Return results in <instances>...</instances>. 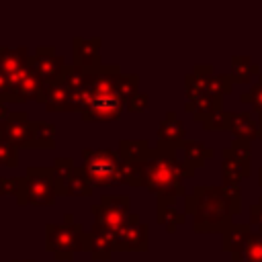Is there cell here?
<instances>
[{
  "label": "cell",
  "mask_w": 262,
  "mask_h": 262,
  "mask_svg": "<svg viewBox=\"0 0 262 262\" xmlns=\"http://www.w3.org/2000/svg\"><path fill=\"white\" fill-rule=\"evenodd\" d=\"M29 66L33 70V74L45 84H57L63 82L66 78V59L61 55L55 53L53 45H39L35 49V53L29 57Z\"/></svg>",
  "instance_id": "ba28073f"
},
{
  "label": "cell",
  "mask_w": 262,
  "mask_h": 262,
  "mask_svg": "<svg viewBox=\"0 0 262 262\" xmlns=\"http://www.w3.org/2000/svg\"><path fill=\"white\" fill-rule=\"evenodd\" d=\"M250 221L260 229V233H262V205L260 203H256V205H252L250 207Z\"/></svg>",
  "instance_id": "d590c367"
},
{
  "label": "cell",
  "mask_w": 262,
  "mask_h": 262,
  "mask_svg": "<svg viewBox=\"0 0 262 262\" xmlns=\"http://www.w3.org/2000/svg\"><path fill=\"white\" fill-rule=\"evenodd\" d=\"M252 225L250 223H231L221 235H223V250L229 254H237L244 250L248 237L252 235Z\"/></svg>",
  "instance_id": "ffe728a7"
},
{
  "label": "cell",
  "mask_w": 262,
  "mask_h": 262,
  "mask_svg": "<svg viewBox=\"0 0 262 262\" xmlns=\"http://www.w3.org/2000/svg\"><path fill=\"white\" fill-rule=\"evenodd\" d=\"M184 209L192 215V227L196 233H223L231 225V217L242 209L239 184H199L190 194H186Z\"/></svg>",
  "instance_id": "6da1fadb"
},
{
  "label": "cell",
  "mask_w": 262,
  "mask_h": 262,
  "mask_svg": "<svg viewBox=\"0 0 262 262\" xmlns=\"http://www.w3.org/2000/svg\"><path fill=\"white\" fill-rule=\"evenodd\" d=\"M250 96H252V106L258 115H262V74L258 76V82L252 86L250 90Z\"/></svg>",
  "instance_id": "e575fe53"
},
{
  "label": "cell",
  "mask_w": 262,
  "mask_h": 262,
  "mask_svg": "<svg viewBox=\"0 0 262 262\" xmlns=\"http://www.w3.org/2000/svg\"><path fill=\"white\" fill-rule=\"evenodd\" d=\"M231 78L237 84H248L254 74H260V68L256 61H252L250 55H233L231 57Z\"/></svg>",
  "instance_id": "7402d4cb"
},
{
  "label": "cell",
  "mask_w": 262,
  "mask_h": 262,
  "mask_svg": "<svg viewBox=\"0 0 262 262\" xmlns=\"http://www.w3.org/2000/svg\"><path fill=\"white\" fill-rule=\"evenodd\" d=\"M239 100H242L244 104H252V96H250V90H248V92H244V94L239 96Z\"/></svg>",
  "instance_id": "f35d334b"
},
{
  "label": "cell",
  "mask_w": 262,
  "mask_h": 262,
  "mask_svg": "<svg viewBox=\"0 0 262 262\" xmlns=\"http://www.w3.org/2000/svg\"><path fill=\"white\" fill-rule=\"evenodd\" d=\"M123 184L143 186V162H123Z\"/></svg>",
  "instance_id": "4dcf8cb0"
},
{
  "label": "cell",
  "mask_w": 262,
  "mask_h": 262,
  "mask_svg": "<svg viewBox=\"0 0 262 262\" xmlns=\"http://www.w3.org/2000/svg\"><path fill=\"white\" fill-rule=\"evenodd\" d=\"M258 203H260V205H262V194H260V199H258Z\"/></svg>",
  "instance_id": "b9f144b4"
},
{
  "label": "cell",
  "mask_w": 262,
  "mask_h": 262,
  "mask_svg": "<svg viewBox=\"0 0 262 262\" xmlns=\"http://www.w3.org/2000/svg\"><path fill=\"white\" fill-rule=\"evenodd\" d=\"M12 262H35V260H12Z\"/></svg>",
  "instance_id": "60d3db41"
},
{
  "label": "cell",
  "mask_w": 262,
  "mask_h": 262,
  "mask_svg": "<svg viewBox=\"0 0 262 262\" xmlns=\"http://www.w3.org/2000/svg\"><path fill=\"white\" fill-rule=\"evenodd\" d=\"M227 131L233 133V139H242V141H248V143H252V141L258 139V135H260L258 123L252 119V115H250L248 111L229 113Z\"/></svg>",
  "instance_id": "e0dca14e"
},
{
  "label": "cell",
  "mask_w": 262,
  "mask_h": 262,
  "mask_svg": "<svg viewBox=\"0 0 262 262\" xmlns=\"http://www.w3.org/2000/svg\"><path fill=\"white\" fill-rule=\"evenodd\" d=\"M45 248L61 262H72L74 254L90 252L92 235L84 231L82 223L74 221V215L68 213L63 223H47L45 225Z\"/></svg>",
  "instance_id": "3957f363"
},
{
  "label": "cell",
  "mask_w": 262,
  "mask_h": 262,
  "mask_svg": "<svg viewBox=\"0 0 262 262\" xmlns=\"http://www.w3.org/2000/svg\"><path fill=\"white\" fill-rule=\"evenodd\" d=\"M33 127V149L55 147V125L49 121H31Z\"/></svg>",
  "instance_id": "603a6c76"
},
{
  "label": "cell",
  "mask_w": 262,
  "mask_h": 262,
  "mask_svg": "<svg viewBox=\"0 0 262 262\" xmlns=\"http://www.w3.org/2000/svg\"><path fill=\"white\" fill-rule=\"evenodd\" d=\"M115 252H147L149 250V225L139 219L137 213H131L127 223L117 231L113 239Z\"/></svg>",
  "instance_id": "9c48e42d"
},
{
  "label": "cell",
  "mask_w": 262,
  "mask_h": 262,
  "mask_svg": "<svg viewBox=\"0 0 262 262\" xmlns=\"http://www.w3.org/2000/svg\"><path fill=\"white\" fill-rule=\"evenodd\" d=\"M8 88H10V80H8V76L0 70V100L4 102V98H6V94H8Z\"/></svg>",
  "instance_id": "8d00e7d4"
},
{
  "label": "cell",
  "mask_w": 262,
  "mask_h": 262,
  "mask_svg": "<svg viewBox=\"0 0 262 262\" xmlns=\"http://www.w3.org/2000/svg\"><path fill=\"white\" fill-rule=\"evenodd\" d=\"M90 235H92V248H90V256H92V260H96V262H106V260H111V256H113V242L106 237V235H102V233H92L90 231Z\"/></svg>",
  "instance_id": "83f0119b"
},
{
  "label": "cell",
  "mask_w": 262,
  "mask_h": 262,
  "mask_svg": "<svg viewBox=\"0 0 262 262\" xmlns=\"http://www.w3.org/2000/svg\"><path fill=\"white\" fill-rule=\"evenodd\" d=\"M100 37H74L72 39V66L84 70V72H98L102 68L100 63Z\"/></svg>",
  "instance_id": "7c38bea8"
},
{
  "label": "cell",
  "mask_w": 262,
  "mask_h": 262,
  "mask_svg": "<svg viewBox=\"0 0 262 262\" xmlns=\"http://www.w3.org/2000/svg\"><path fill=\"white\" fill-rule=\"evenodd\" d=\"M82 170L92 186L123 184V160L115 149H82Z\"/></svg>",
  "instance_id": "277c9868"
},
{
  "label": "cell",
  "mask_w": 262,
  "mask_h": 262,
  "mask_svg": "<svg viewBox=\"0 0 262 262\" xmlns=\"http://www.w3.org/2000/svg\"><path fill=\"white\" fill-rule=\"evenodd\" d=\"M27 190L25 205H53L57 194V184L53 170L47 166H29L25 172Z\"/></svg>",
  "instance_id": "52a82bcc"
},
{
  "label": "cell",
  "mask_w": 262,
  "mask_h": 262,
  "mask_svg": "<svg viewBox=\"0 0 262 262\" xmlns=\"http://www.w3.org/2000/svg\"><path fill=\"white\" fill-rule=\"evenodd\" d=\"M139 76L137 74H121L119 80H117V90L119 94L123 96V100H131L139 90Z\"/></svg>",
  "instance_id": "f1b7e54d"
},
{
  "label": "cell",
  "mask_w": 262,
  "mask_h": 262,
  "mask_svg": "<svg viewBox=\"0 0 262 262\" xmlns=\"http://www.w3.org/2000/svg\"><path fill=\"white\" fill-rule=\"evenodd\" d=\"M151 149L147 139H121L117 154L123 162H145Z\"/></svg>",
  "instance_id": "44dd1931"
},
{
  "label": "cell",
  "mask_w": 262,
  "mask_h": 262,
  "mask_svg": "<svg viewBox=\"0 0 262 262\" xmlns=\"http://www.w3.org/2000/svg\"><path fill=\"white\" fill-rule=\"evenodd\" d=\"M8 113H10V111L6 108V102H2V100H0V121H4V119L8 117Z\"/></svg>",
  "instance_id": "74e56055"
},
{
  "label": "cell",
  "mask_w": 262,
  "mask_h": 262,
  "mask_svg": "<svg viewBox=\"0 0 262 262\" xmlns=\"http://www.w3.org/2000/svg\"><path fill=\"white\" fill-rule=\"evenodd\" d=\"M223 164H221V174H223V182L225 184H239V180L248 178L252 174V158H244L239 154H235L231 147H225L221 151Z\"/></svg>",
  "instance_id": "5bb4252c"
},
{
  "label": "cell",
  "mask_w": 262,
  "mask_h": 262,
  "mask_svg": "<svg viewBox=\"0 0 262 262\" xmlns=\"http://www.w3.org/2000/svg\"><path fill=\"white\" fill-rule=\"evenodd\" d=\"M196 168L176 158V149L154 147L143 162V186L158 196V205H174L176 196H182L184 178H192Z\"/></svg>",
  "instance_id": "7a4b0ae2"
},
{
  "label": "cell",
  "mask_w": 262,
  "mask_h": 262,
  "mask_svg": "<svg viewBox=\"0 0 262 262\" xmlns=\"http://www.w3.org/2000/svg\"><path fill=\"white\" fill-rule=\"evenodd\" d=\"M0 139L8 141L16 149H33V127L25 111H10L4 121H0Z\"/></svg>",
  "instance_id": "8fae6325"
},
{
  "label": "cell",
  "mask_w": 262,
  "mask_h": 262,
  "mask_svg": "<svg viewBox=\"0 0 262 262\" xmlns=\"http://www.w3.org/2000/svg\"><path fill=\"white\" fill-rule=\"evenodd\" d=\"M239 254L244 256L246 262H262V233L260 231L252 233Z\"/></svg>",
  "instance_id": "f546056e"
},
{
  "label": "cell",
  "mask_w": 262,
  "mask_h": 262,
  "mask_svg": "<svg viewBox=\"0 0 262 262\" xmlns=\"http://www.w3.org/2000/svg\"><path fill=\"white\" fill-rule=\"evenodd\" d=\"M51 170L55 176L57 194H63V196H90L92 194L94 186L86 178L84 170L74 166L72 158H55Z\"/></svg>",
  "instance_id": "8992f818"
},
{
  "label": "cell",
  "mask_w": 262,
  "mask_h": 262,
  "mask_svg": "<svg viewBox=\"0 0 262 262\" xmlns=\"http://www.w3.org/2000/svg\"><path fill=\"white\" fill-rule=\"evenodd\" d=\"M25 190H27L25 176H0V194L16 196V205L20 207H25Z\"/></svg>",
  "instance_id": "d4e9b609"
},
{
  "label": "cell",
  "mask_w": 262,
  "mask_h": 262,
  "mask_svg": "<svg viewBox=\"0 0 262 262\" xmlns=\"http://www.w3.org/2000/svg\"><path fill=\"white\" fill-rule=\"evenodd\" d=\"M182 154H184V162H188L192 168H201L207 160H211L215 156V151L211 147H207L205 143H201L196 139H186L182 143Z\"/></svg>",
  "instance_id": "cb8c5ba5"
},
{
  "label": "cell",
  "mask_w": 262,
  "mask_h": 262,
  "mask_svg": "<svg viewBox=\"0 0 262 262\" xmlns=\"http://www.w3.org/2000/svg\"><path fill=\"white\" fill-rule=\"evenodd\" d=\"M147 104H149V96H147L145 92H137L131 100H127L125 108H127V111H131V113H141V111H145V108H147Z\"/></svg>",
  "instance_id": "836d02e7"
},
{
  "label": "cell",
  "mask_w": 262,
  "mask_h": 262,
  "mask_svg": "<svg viewBox=\"0 0 262 262\" xmlns=\"http://www.w3.org/2000/svg\"><path fill=\"white\" fill-rule=\"evenodd\" d=\"M192 74L196 76L201 88L209 94H215V96H223V94H229L233 90V78L231 74H215L213 66L209 63H199L194 66Z\"/></svg>",
  "instance_id": "4fadbf2b"
},
{
  "label": "cell",
  "mask_w": 262,
  "mask_h": 262,
  "mask_svg": "<svg viewBox=\"0 0 262 262\" xmlns=\"http://www.w3.org/2000/svg\"><path fill=\"white\" fill-rule=\"evenodd\" d=\"M184 141H186V131L182 121L176 117L174 111H168L158 127V145L176 149V147H182Z\"/></svg>",
  "instance_id": "9a60e30c"
},
{
  "label": "cell",
  "mask_w": 262,
  "mask_h": 262,
  "mask_svg": "<svg viewBox=\"0 0 262 262\" xmlns=\"http://www.w3.org/2000/svg\"><path fill=\"white\" fill-rule=\"evenodd\" d=\"M94 74H96V72H84V70H80V68H76V66H68V68H66V78H63V82H66V86H68L70 90H86V88L92 86Z\"/></svg>",
  "instance_id": "4316f807"
},
{
  "label": "cell",
  "mask_w": 262,
  "mask_h": 262,
  "mask_svg": "<svg viewBox=\"0 0 262 262\" xmlns=\"http://www.w3.org/2000/svg\"><path fill=\"white\" fill-rule=\"evenodd\" d=\"M29 49L27 47H0V70L6 76L20 74L29 70Z\"/></svg>",
  "instance_id": "d6986e66"
},
{
  "label": "cell",
  "mask_w": 262,
  "mask_h": 262,
  "mask_svg": "<svg viewBox=\"0 0 262 262\" xmlns=\"http://www.w3.org/2000/svg\"><path fill=\"white\" fill-rule=\"evenodd\" d=\"M72 90L66 86V82L49 84L43 88L41 94V104L47 108V113H68V102H70Z\"/></svg>",
  "instance_id": "ac0fdd59"
},
{
  "label": "cell",
  "mask_w": 262,
  "mask_h": 262,
  "mask_svg": "<svg viewBox=\"0 0 262 262\" xmlns=\"http://www.w3.org/2000/svg\"><path fill=\"white\" fill-rule=\"evenodd\" d=\"M227 121H229V113L225 111H219V113H213L211 117H207L203 121V127L207 131H217V129H227Z\"/></svg>",
  "instance_id": "d6a6232c"
},
{
  "label": "cell",
  "mask_w": 262,
  "mask_h": 262,
  "mask_svg": "<svg viewBox=\"0 0 262 262\" xmlns=\"http://www.w3.org/2000/svg\"><path fill=\"white\" fill-rule=\"evenodd\" d=\"M0 164L10 166V168L18 166V149L4 139H0Z\"/></svg>",
  "instance_id": "1f68e13d"
},
{
  "label": "cell",
  "mask_w": 262,
  "mask_h": 262,
  "mask_svg": "<svg viewBox=\"0 0 262 262\" xmlns=\"http://www.w3.org/2000/svg\"><path fill=\"white\" fill-rule=\"evenodd\" d=\"M258 131H260L258 139H262V115H258Z\"/></svg>",
  "instance_id": "ab89813d"
},
{
  "label": "cell",
  "mask_w": 262,
  "mask_h": 262,
  "mask_svg": "<svg viewBox=\"0 0 262 262\" xmlns=\"http://www.w3.org/2000/svg\"><path fill=\"white\" fill-rule=\"evenodd\" d=\"M184 111L190 113L194 117V121L203 123L213 113L223 111V96H215V94H209V92H199V94L186 96Z\"/></svg>",
  "instance_id": "2e32d148"
},
{
  "label": "cell",
  "mask_w": 262,
  "mask_h": 262,
  "mask_svg": "<svg viewBox=\"0 0 262 262\" xmlns=\"http://www.w3.org/2000/svg\"><path fill=\"white\" fill-rule=\"evenodd\" d=\"M125 104L127 102L123 100L119 90L106 92V94H92L88 106L82 111V119L88 123L90 121H117L123 115Z\"/></svg>",
  "instance_id": "30bf717a"
},
{
  "label": "cell",
  "mask_w": 262,
  "mask_h": 262,
  "mask_svg": "<svg viewBox=\"0 0 262 262\" xmlns=\"http://www.w3.org/2000/svg\"><path fill=\"white\" fill-rule=\"evenodd\" d=\"M156 221H158L160 225H164L168 233H174L176 227L186 221V215H184V213H178V211L174 209V205H158Z\"/></svg>",
  "instance_id": "484cf974"
},
{
  "label": "cell",
  "mask_w": 262,
  "mask_h": 262,
  "mask_svg": "<svg viewBox=\"0 0 262 262\" xmlns=\"http://www.w3.org/2000/svg\"><path fill=\"white\" fill-rule=\"evenodd\" d=\"M129 196L125 194H104L100 196L98 203H94L90 207L92 215H94V223H92V233H102L106 235L111 242L115 239L117 231L127 223L129 219Z\"/></svg>",
  "instance_id": "5b68a950"
}]
</instances>
